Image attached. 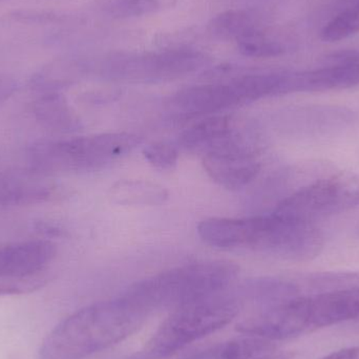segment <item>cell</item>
Instances as JSON below:
<instances>
[{
  "label": "cell",
  "instance_id": "6da1fadb",
  "mask_svg": "<svg viewBox=\"0 0 359 359\" xmlns=\"http://www.w3.org/2000/svg\"><path fill=\"white\" fill-rule=\"evenodd\" d=\"M149 313L123 297L78 310L57 325L40 348V359H84L128 339Z\"/></svg>",
  "mask_w": 359,
  "mask_h": 359
},
{
  "label": "cell",
  "instance_id": "7a4b0ae2",
  "mask_svg": "<svg viewBox=\"0 0 359 359\" xmlns=\"http://www.w3.org/2000/svg\"><path fill=\"white\" fill-rule=\"evenodd\" d=\"M238 274V266L230 262L190 264L140 280L121 297L149 314L156 310H174L219 294Z\"/></svg>",
  "mask_w": 359,
  "mask_h": 359
},
{
  "label": "cell",
  "instance_id": "3957f363",
  "mask_svg": "<svg viewBox=\"0 0 359 359\" xmlns=\"http://www.w3.org/2000/svg\"><path fill=\"white\" fill-rule=\"evenodd\" d=\"M140 137L109 133L59 141H39L27 151L34 170L41 172H83L101 170L132 153Z\"/></svg>",
  "mask_w": 359,
  "mask_h": 359
},
{
  "label": "cell",
  "instance_id": "277c9868",
  "mask_svg": "<svg viewBox=\"0 0 359 359\" xmlns=\"http://www.w3.org/2000/svg\"><path fill=\"white\" fill-rule=\"evenodd\" d=\"M240 312V303L223 292L172 310L135 359H165L227 326Z\"/></svg>",
  "mask_w": 359,
  "mask_h": 359
},
{
  "label": "cell",
  "instance_id": "5b68a950",
  "mask_svg": "<svg viewBox=\"0 0 359 359\" xmlns=\"http://www.w3.org/2000/svg\"><path fill=\"white\" fill-rule=\"evenodd\" d=\"M358 205L359 172H341L316 179L299 188L274 211L290 219L314 224Z\"/></svg>",
  "mask_w": 359,
  "mask_h": 359
},
{
  "label": "cell",
  "instance_id": "8992f818",
  "mask_svg": "<svg viewBox=\"0 0 359 359\" xmlns=\"http://www.w3.org/2000/svg\"><path fill=\"white\" fill-rule=\"evenodd\" d=\"M209 62L204 53L192 48H172L143 55H116L102 65L105 77L135 82L174 79L194 73Z\"/></svg>",
  "mask_w": 359,
  "mask_h": 359
},
{
  "label": "cell",
  "instance_id": "52a82bcc",
  "mask_svg": "<svg viewBox=\"0 0 359 359\" xmlns=\"http://www.w3.org/2000/svg\"><path fill=\"white\" fill-rule=\"evenodd\" d=\"M266 229V215L250 217H211L198 225L203 242L215 248L261 249Z\"/></svg>",
  "mask_w": 359,
  "mask_h": 359
},
{
  "label": "cell",
  "instance_id": "ba28073f",
  "mask_svg": "<svg viewBox=\"0 0 359 359\" xmlns=\"http://www.w3.org/2000/svg\"><path fill=\"white\" fill-rule=\"evenodd\" d=\"M178 144L185 151L204 156L243 147L233 118L228 115L210 116L194 124L180 135Z\"/></svg>",
  "mask_w": 359,
  "mask_h": 359
},
{
  "label": "cell",
  "instance_id": "9c48e42d",
  "mask_svg": "<svg viewBox=\"0 0 359 359\" xmlns=\"http://www.w3.org/2000/svg\"><path fill=\"white\" fill-rule=\"evenodd\" d=\"M203 165L213 181L227 189H241L257 178L261 170L259 160L244 147L208 154Z\"/></svg>",
  "mask_w": 359,
  "mask_h": 359
},
{
  "label": "cell",
  "instance_id": "30bf717a",
  "mask_svg": "<svg viewBox=\"0 0 359 359\" xmlns=\"http://www.w3.org/2000/svg\"><path fill=\"white\" fill-rule=\"evenodd\" d=\"M56 255L50 241H27L0 248V280L25 278L41 271Z\"/></svg>",
  "mask_w": 359,
  "mask_h": 359
},
{
  "label": "cell",
  "instance_id": "8fae6325",
  "mask_svg": "<svg viewBox=\"0 0 359 359\" xmlns=\"http://www.w3.org/2000/svg\"><path fill=\"white\" fill-rule=\"evenodd\" d=\"M168 190L147 180H121L111 186L109 198L122 206H158L168 200Z\"/></svg>",
  "mask_w": 359,
  "mask_h": 359
},
{
  "label": "cell",
  "instance_id": "7c38bea8",
  "mask_svg": "<svg viewBox=\"0 0 359 359\" xmlns=\"http://www.w3.org/2000/svg\"><path fill=\"white\" fill-rule=\"evenodd\" d=\"M52 194L53 186L41 180L0 176V209L42 203Z\"/></svg>",
  "mask_w": 359,
  "mask_h": 359
},
{
  "label": "cell",
  "instance_id": "4fadbf2b",
  "mask_svg": "<svg viewBox=\"0 0 359 359\" xmlns=\"http://www.w3.org/2000/svg\"><path fill=\"white\" fill-rule=\"evenodd\" d=\"M217 353L222 359H292L294 356L273 341L248 334L227 341Z\"/></svg>",
  "mask_w": 359,
  "mask_h": 359
},
{
  "label": "cell",
  "instance_id": "5bb4252c",
  "mask_svg": "<svg viewBox=\"0 0 359 359\" xmlns=\"http://www.w3.org/2000/svg\"><path fill=\"white\" fill-rule=\"evenodd\" d=\"M34 113L42 126L57 132H71L78 126V120L59 92L44 93L34 103Z\"/></svg>",
  "mask_w": 359,
  "mask_h": 359
},
{
  "label": "cell",
  "instance_id": "9a60e30c",
  "mask_svg": "<svg viewBox=\"0 0 359 359\" xmlns=\"http://www.w3.org/2000/svg\"><path fill=\"white\" fill-rule=\"evenodd\" d=\"M259 29L257 15L246 10H229L219 13L208 23V31L221 40H236Z\"/></svg>",
  "mask_w": 359,
  "mask_h": 359
},
{
  "label": "cell",
  "instance_id": "2e32d148",
  "mask_svg": "<svg viewBox=\"0 0 359 359\" xmlns=\"http://www.w3.org/2000/svg\"><path fill=\"white\" fill-rule=\"evenodd\" d=\"M238 50L251 58H271L286 53L287 46L261 29L252 32L238 40Z\"/></svg>",
  "mask_w": 359,
  "mask_h": 359
},
{
  "label": "cell",
  "instance_id": "e0dca14e",
  "mask_svg": "<svg viewBox=\"0 0 359 359\" xmlns=\"http://www.w3.org/2000/svg\"><path fill=\"white\" fill-rule=\"evenodd\" d=\"M101 12L115 19L134 18L156 12L158 0H96Z\"/></svg>",
  "mask_w": 359,
  "mask_h": 359
},
{
  "label": "cell",
  "instance_id": "ac0fdd59",
  "mask_svg": "<svg viewBox=\"0 0 359 359\" xmlns=\"http://www.w3.org/2000/svg\"><path fill=\"white\" fill-rule=\"evenodd\" d=\"M359 32V14L341 11L325 25L320 37L325 42H337Z\"/></svg>",
  "mask_w": 359,
  "mask_h": 359
},
{
  "label": "cell",
  "instance_id": "d6986e66",
  "mask_svg": "<svg viewBox=\"0 0 359 359\" xmlns=\"http://www.w3.org/2000/svg\"><path fill=\"white\" fill-rule=\"evenodd\" d=\"M143 155L158 170H170L178 163V149L168 143L158 142L149 145L143 149Z\"/></svg>",
  "mask_w": 359,
  "mask_h": 359
},
{
  "label": "cell",
  "instance_id": "ffe728a7",
  "mask_svg": "<svg viewBox=\"0 0 359 359\" xmlns=\"http://www.w3.org/2000/svg\"><path fill=\"white\" fill-rule=\"evenodd\" d=\"M11 17L15 21L29 25H50L61 21L62 16L57 13L46 10H35V8H21L14 11Z\"/></svg>",
  "mask_w": 359,
  "mask_h": 359
},
{
  "label": "cell",
  "instance_id": "44dd1931",
  "mask_svg": "<svg viewBox=\"0 0 359 359\" xmlns=\"http://www.w3.org/2000/svg\"><path fill=\"white\" fill-rule=\"evenodd\" d=\"M17 90V82L8 77H0V102Z\"/></svg>",
  "mask_w": 359,
  "mask_h": 359
},
{
  "label": "cell",
  "instance_id": "7402d4cb",
  "mask_svg": "<svg viewBox=\"0 0 359 359\" xmlns=\"http://www.w3.org/2000/svg\"><path fill=\"white\" fill-rule=\"evenodd\" d=\"M322 359H359V347L347 348L333 352Z\"/></svg>",
  "mask_w": 359,
  "mask_h": 359
},
{
  "label": "cell",
  "instance_id": "603a6c76",
  "mask_svg": "<svg viewBox=\"0 0 359 359\" xmlns=\"http://www.w3.org/2000/svg\"><path fill=\"white\" fill-rule=\"evenodd\" d=\"M337 12L349 11L359 14V0H339L337 4Z\"/></svg>",
  "mask_w": 359,
  "mask_h": 359
},
{
  "label": "cell",
  "instance_id": "cb8c5ba5",
  "mask_svg": "<svg viewBox=\"0 0 359 359\" xmlns=\"http://www.w3.org/2000/svg\"><path fill=\"white\" fill-rule=\"evenodd\" d=\"M358 236H359V225H358Z\"/></svg>",
  "mask_w": 359,
  "mask_h": 359
}]
</instances>
